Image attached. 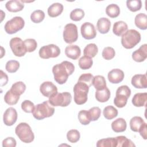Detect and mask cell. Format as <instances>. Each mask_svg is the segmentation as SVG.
Here are the masks:
<instances>
[{"mask_svg": "<svg viewBox=\"0 0 147 147\" xmlns=\"http://www.w3.org/2000/svg\"><path fill=\"white\" fill-rule=\"evenodd\" d=\"M92 85L96 90H102L107 87L106 79L102 75H96L94 77Z\"/></svg>", "mask_w": 147, "mask_h": 147, "instance_id": "26", "label": "cell"}, {"mask_svg": "<svg viewBox=\"0 0 147 147\" xmlns=\"http://www.w3.org/2000/svg\"><path fill=\"white\" fill-rule=\"evenodd\" d=\"M63 5L58 2L53 3L48 9V14L51 17H56L61 14L63 11Z\"/></svg>", "mask_w": 147, "mask_h": 147, "instance_id": "22", "label": "cell"}, {"mask_svg": "<svg viewBox=\"0 0 147 147\" xmlns=\"http://www.w3.org/2000/svg\"><path fill=\"white\" fill-rule=\"evenodd\" d=\"M72 99L71 94L68 92L56 93L49 98V102L53 106L66 107L68 106Z\"/></svg>", "mask_w": 147, "mask_h": 147, "instance_id": "6", "label": "cell"}, {"mask_svg": "<svg viewBox=\"0 0 147 147\" xmlns=\"http://www.w3.org/2000/svg\"><path fill=\"white\" fill-rule=\"evenodd\" d=\"M15 133L20 140L25 143H30L34 139L30 126L25 122L20 123L15 129Z\"/></svg>", "mask_w": 147, "mask_h": 147, "instance_id": "4", "label": "cell"}, {"mask_svg": "<svg viewBox=\"0 0 147 147\" xmlns=\"http://www.w3.org/2000/svg\"><path fill=\"white\" fill-rule=\"evenodd\" d=\"M97 147H117L115 137H109L98 140L96 142Z\"/></svg>", "mask_w": 147, "mask_h": 147, "instance_id": "28", "label": "cell"}, {"mask_svg": "<svg viewBox=\"0 0 147 147\" xmlns=\"http://www.w3.org/2000/svg\"><path fill=\"white\" fill-rule=\"evenodd\" d=\"M25 25V21L21 17L16 16L7 21L5 25V30L9 34H12L20 31Z\"/></svg>", "mask_w": 147, "mask_h": 147, "instance_id": "7", "label": "cell"}, {"mask_svg": "<svg viewBox=\"0 0 147 147\" xmlns=\"http://www.w3.org/2000/svg\"><path fill=\"white\" fill-rule=\"evenodd\" d=\"M78 38V28L75 24L69 23L64 26L63 31V39L66 43L72 44Z\"/></svg>", "mask_w": 147, "mask_h": 147, "instance_id": "9", "label": "cell"}, {"mask_svg": "<svg viewBox=\"0 0 147 147\" xmlns=\"http://www.w3.org/2000/svg\"><path fill=\"white\" fill-rule=\"evenodd\" d=\"M147 77L146 74H136L131 78V83L136 88H147Z\"/></svg>", "mask_w": 147, "mask_h": 147, "instance_id": "15", "label": "cell"}, {"mask_svg": "<svg viewBox=\"0 0 147 147\" xmlns=\"http://www.w3.org/2000/svg\"><path fill=\"white\" fill-rule=\"evenodd\" d=\"M89 88L86 84L80 82H78L75 84L74 87V99L76 104L81 105L84 104L87 101V94Z\"/></svg>", "mask_w": 147, "mask_h": 147, "instance_id": "5", "label": "cell"}, {"mask_svg": "<svg viewBox=\"0 0 147 147\" xmlns=\"http://www.w3.org/2000/svg\"><path fill=\"white\" fill-rule=\"evenodd\" d=\"M124 76L125 75L123 71L118 68L111 70L107 75L109 81L113 84H118L121 82L123 80Z\"/></svg>", "mask_w": 147, "mask_h": 147, "instance_id": "14", "label": "cell"}, {"mask_svg": "<svg viewBox=\"0 0 147 147\" xmlns=\"http://www.w3.org/2000/svg\"><path fill=\"white\" fill-rule=\"evenodd\" d=\"M110 98V91L107 87L102 90H96L95 98L99 102H106Z\"/></svg>", "mask_w": 147, "mask_h": 147, "instance_id": "25", "label": "cell"}, {"mask_svg": "<svg viewBox=\"0 0 147 147\" xmlns=\"http://www.w3.org/2000/svg\"><path fill=\"white\" fill-rule=\"evenodd\" d=\"M13 54L17 57L24 56L27 52L24 41L20 37L12 38L9 42Z\"/></svg>", "mask_w": 147, "mask_h": 147, "instance_id": "10", "label": "cell"}, {"mask_svg": "<svg viewBox=\"0 0 147 147\" xmlns=\"http://www.w3.org/2000/svg\"><path fill=\"white\" fill-rule=\"evenodd\" d=\"M147 58V45H142L132 53V59L136 62H142Z\"/></svg>", "mask_w": 147, "mask_h": 147, "instance_id": "16", "label": "cell"}, {"mask_svg": "<svg viewBox=\"0 0 147 147\" xmlns=\"http://www.w3.org/2000/svg\"><path fill=\"white\" fill-rule=\"evenodd\" d=\"M28 52H32L36 50L37 47V41L33 38H28L24 41Z\"/></svg>", "mask_w": 147, "mask_h": 147, "instance_id": "43", "label": "cell"}, {"mask_svg": "<svg viewBox=\"0 0 147 147\" xmlns=\"http://www.w3.org/2000/svg\"><path fill=\"white\" fill-rule=\"evenodd\" d=\"M40 91L42 95L49 98L57 92V88L52 82L47 81L40 85Z\"/></svg>", "mask_w": 147, "mask_h": 147, "instance_id": "13", "label": "cell"}, {"mask_svg": "<svg viewBox=\"0 0 147 147\" xmlns=\"http://www.w3.org/2000/svg\"><path fill=\"white\" fill-rule=\"evenodd\" d=\"M98 52V47L95 44L91 43L86 46L83 50V53L84 56L89 57H94Z\"/></svg>", "mask_w": 147, "mask_h": 147, "instance_id": "29", "label": "cell"}, {"mask_svg": "<svg viewBox=\"0 0 147 147\" xmlns=\"http://www.w3.org/2000/svg\"><path fill=\"white\" fill-rule=\"evenodd\" d=\"M115 94L123 95L129 98L131 95V90L130 88L126 85L121 86L117 88Z\"/></svg>", "mask_w": 147, "mask_h": 147, "instance_id": "48", "label": "cell"}, {"mask_svg": "<svg viewBox=\"0 0 147 147\" xmlns=\"http://www.w3.org/2000/svg\"><path fill=\"white\" fill-rule=\"evenodd\" d=\"M126 127V122L122 118H118L111 123L112 130L116 133H120L125 131Z\"/></svg>", "mask_w": 147, "mask_h": 147, "instance_id": "21", "label": "cell"}, {"mask_svg": "<svg viewBox=\"0 0 147 147\" xmlns=\"http://www.w3.org/2000/svg\"><path fill=\"white\" fill-rule=\"evenodd\" d=\"M93 64V61L91 57L83 56L79 60V66L82 69H90Z\"/></svg>", "mask_w": 147, "mask_h": 147, "instance_id": "35", "label": "cell"}, {"mask_svg": "<svg viewBox=\"0 0 147 147\" xmlns=\"http://www.w3.org/2000/svg\"><path fill=\"white\" fill-rule=\"evenodd\" d=\"M144 122V119L141 117H133L130 121V127L132 131L138 132Z\"/></svg>", "mask_w": 147, "mask_h": 147, "instance_id": "27", "label": "cell"}, {"mask_svg": "<svg viewBox=\"0 0 147 147\" xmlns=\"http://www.w3.org/2000/svg\"><path fill=\"white\" fill-rule=\"evenodd\" d=\"M75 71L74 65L68 61H63L55 65L52 68V73L55 80L60 84H64L69 75Z\"/></svg>", "mask_w": 147, "mask_h": 147, "instance_id": "1", "label": "cell"}, {"mask_svg": "<svg viewBox=\"0 0 147 147\" xmlns=\"http://www.w3.org/2000/svg\"><path fill=\"white\" fill-rule=\"evenodd\" d=\"M5 7L6 9L10 12H18L21 11L24 9V3H22L21 1L11 0L6 3Z\"/></svg>", "mask_w": 147, "mask_h": 147, "instance_id": "20", "label": "cell"}, {"mask_svg": "<svg viewBox=\"0 0 147 147\" xmlns=\"http://www.w3.org/2000/svg\"><path fill=\"white\" fill-rule=\"evenodd\" d=\"M39 56L44 59L55 58L60 54V49L56 45L51 44L40 48L38 52Z\"/></svg>", "mask_w": 147, "mask_h": 147, "instance_id": "8", "label": "cell"}, {"mask_svg": "<svg viewBox=\"0 0 147 147\" xmlns=\"http://www.w3.org/2000/svg\"><path fill=\"white\" fill-rule=\"evenodd\" d=\"M103 114L106 119H112L118 115V110L113 106H107L104 108Z\"/></svg>", "mask_w": 147, "mask_h": 147, "instance_id": "32", "label": "cell"}, {"mask_svg": "<svg viewBox=\"0 0 147 147\" xmlns=\"http://www.w3.org/2000/svg\"><path fill=\"white\" fill-rule=\"evenodd\" d=\"M26 90V85L22 82H17L14 83L10 88V91L14 94L20 96Z\"/></svg>", "mask_w": 147, "mask_h": 147, "instance_id": "31", "label": "cell"}, {"mask_svg": "<svg viewBox=\"0 0 147 147\" xmlns=\"http://www.w3.org/2000/svg\"><path fill=\"white\" fill-rule=\"evenodd\" d=\"M127 25L123 21H119L115 22L113 25V32L116 36H122L127 30Z\"/></svg>", "mask_w": 147, "mask_h": 147, "instance_id": "23", "label": "cell"}, {"mask_svg": "<svg viewBox=\"0 0 147 147\" xmlns=\"http://www.w3.org/2000/svg\"><path fill=\"white\" fill-rule=\"evenodd\" d=\"M141 41L140 33L135 29L127 30L122 35L121 44L126 49H131Z\"/></svg>", "mask_w": 147, "mask_h": 147, "instance_id": "3", "label": "cell"}, {"mask_svg": "<svg viewBox=\"0 0 147 147\" xmlns=\"http://www.w3.org/2000/svg\"><path fill=\"white\" fill-rule=\"evenodd\" d=\"M128 98L121 94H115V97L114 99V104L117 107L122 108L125 106L127 103Z\"/></svg>", "mask_w": 147, "mask_h": 147, "instance_id": "39", "label": "cell"}, {"mask_svg": "<svg viewBox=\"0 0 147 147\" xmlns=\"http://www.w3.org/2000/svg\"><path fill=\"white\" fill-rule=\"evenodd\" d=\"M84 16V11L79 8L74 9L70 13L69 17L71 20L74 21H80Z\"/></svg>", "mask_w": 147, "mask_h": 147, "instance_id": "41", "label": "cell"}, {"mask_svg": "<svg viewBox=\"0 0 147 147\" xmlns=\"http://www.w3.org/2000/svg\"><path fill=\"white\" fill-rule=\"evenodd\" d=\"M17 145L16 140L11 137H7L2 141L3 147H15Z\"/></svg>", "mask_w": 147, "mask_h": 147, "instance_id": "49", "label": "cell"}, {"mask_svg": "<svg viewBox=\"0 0 147 147\" xmlns=\"http://www.w3.org/2000/svg\"><path fill=\"white\" fill-rule=\"evenodd\" d=\"M93 78H94L93 75L90 73L83 74L81 75L79 78L78 82L84 83L90 87L92 84Z\"/></svg>", "mask_w": 147, "mask_h": 147, "instance_id": "45", "label": "cell"}, {"mask_svg": "<svg viewBox=\"0 0 147 147\" xmlns=\"http://www.w3.org/2000/svg\"><path fill=\"white\" fill-rule=\"evenodd\" d=\"M34 103L29 100H25L21 103V109L25 113H31L34 109Z\"/></svg>", "mask_w": 147, "mask_h": 147, "instance_id": "47", "label": "cell"}, {"mask_svg": "<svg viewBox=\"0 0 147 147\" xmlns=\"http://www.w3.org/2000/svg\"><path fill=\"white\" fill-rule=\"evenodd\" d=\"M17 117L18 115L16 110L11 107H9L5 110L3 114V123L6 126H12L17 121Z\"/></svg>", "mask_w": 147, "mask_h": 147, "instance_id": "12", "label": "cell"}, {"mask_svg": "<svg viewBox=\"0 0 147 147\" xmlns=\"http://www.w3.org/2000/svg\"><path fill=\"white\" fill-rule=\"evenodd\" d=\"M102 55L103 59L107 60H109L114 57L115 55V52L113 48L110 47H107L103 49Z\"/></svg>", "mask_w": 147, "mask_h": 147, "instance_id": "44", "label": "cell"}, {"mask_svg": "<svg viewBox=\"0 0 147 147\" xmlns=\"http://www.w3.org/2000/svg\"><path fill=\"white\" fill-rule=\"evenodd\" d=\"M146 128H147L146 123L145 122H144V123L142 125V126L141 127V128L140 129V130L138 131V132L140 133L141 136L144 140H146V138H147V136H146Z\"/></svg>", "mask_w": 147, "mask_h": 147, "instance_id": "51", "label": "cell"}, {"mask_svg": "<svg viewBox=\"0 0 147 147\" xmlns=\"http://www.w3.org/2000/svg\"><path fill=\"white\" fill-rule=\"evenodd\" d=\"M0 73H1V78H0L1 86L2 87V86L6 85L7 83V82H8V76L2 70L0 71Z\"/></svg>", "mask_w": 147, "mask_h": 147, "instance_id": "50", "label": "cell"}, {"mask_svg": "<svg viewBox=\"0 0 147 147\" xmlns=\"http://www.w3.org/2000/svg\"><path fill=\"white\" fill-rule=\"evenodd\" d=\"M45 18V13L42 10H37L32 12L30 15L31 21L36 24L41 22Z\"/></svg>", "mask_w": 147, "mask_h": 147, "instance_id": "38", "label": "cell"}, {"mask_svg": "<svg viewBox=\"0 0 147 147\" xmlns=\"http://www.w3.org/2000/svg\"><path fill=\"white\" fill-rule=\"evenodd\" d=\"M91 121H95L99 119L101 114V110L99 107H93L88 110Z\"/></svg>", "mask_w": 147, "mask_h": 147, "instance_id": "46", "label": "cell"}, {"mask_svg": "<svg viewBox=\"0 0 147 147\" xmlns=\"http://www.w3.org/2000/svg\"><path fill=\"white\" fill-rule=\"evenodd\" d=\"M78 117L80 123L83 125H88L91 121L88 111L85 110H80L78 113Z\"/></svg>", "mask_w": 147, "mask_h": 147, "instance_id": "37", "label": "cell"}, {"mask_svg": "<svg viewBox=\"0 0 147 147\" xmlns=\"http://www.w3.org/2000/svg\"><path fill=\"white\" fill-rule=\"evenodd\" d=\"M136 26L141 30L147 29V16L145 13H139L136 15L134 19Z\"/></svg>", "mask_w": 147, "mask_h": 147, "instance_id": "24", "label": "cell"}, {"mask_svg": "<svg viewBox=\"0 0 147 147\" xmlns=\"http://www.w3.org/2000/svg\"><path fill=\"white\" fill-rule=\"evenodd\" d=\"M115 138L117 141V146L128 147L136 146L130 140L127 138L125 136H119L116 137Z\"/></svg>", "mask_w": 147, "mask_h": 147, "instance_id": "34", "label": "cell"}, {"mask_svg": "<svg viewBox=\"0 0 147 147\" xmlns=\"http://www.w3.org/2000/svg\"><path fill=\"white\" fill-rule=\"evenodd\" d=\"M80 32L82 37L86 40L94 38L96 36V32L94 25L90 22H84L80 27Z\"/></svg>", "mask_w": 147, "mask_h": 147, "instance_id": "11", "label": "cell"}, {"mask_svg": "<svg viewBox=\"0 0 147 147\" xmlns=\"http://www.w3.org/2000/svg\"><path fill=\"white\" fill-rule=\"evenodd\" d=\"M20 68V63L14 60L8 61L5 65L6 70L9 73H14L17 71Z\"/></svg>", "mask_w": 147, "mask_h": 147, "instance_id": "42", "label": "cell"}, {"mask_svg": "<svg viewBox=\"0 0 147 147\" xmlns=\"http://www.w3.org/2000/svg\"><path fill=\"white\" fill-rule=\"evenodd\" d=\"M19 99L20 96L13 93L10 90L6 92L4 96V100L5 103L9 105H14L17 104Z\"/></svg>", "mask_w": 147, "mask_h": 147, "instance_id": "33", "label": "cell"}, {"mask_svg": "<svg viewBox=\"0 0 147 147\" xmlns=\"http://www.w3.org/2000/svg\"><path fill=\"white\" fill-rule=\"evenodd\" d=\"M106 13L110 18L117 17L120 14L119 7L114 3L109 5L106 8Z\"/></svg>", "mask_w": 147, "mask_h": 147, "instance_id": "30", "label": "cell"}, {"mask_svg": "<svg viewBox=\"0 0 147 147\" xmlns=\"http://www.w3.org/2000/svg\"><path fill=\"white\" fill-rule=\"evenodd\" d=\"M147 100L146 92H139L136 94L132 98V103L136 107H142L146 105Z\"/></svg>", "mask_w": 147, "mask_h": 147, "instance_id": "19", "label": "cell"}, {"mask_svg": "<svg viewBox=\"0 0 147 147\" xmlns=\"http://www.w3.org/2000/svg\"><path fill=\"white\" fill-rule=\"evenodd\" d=\"M126 6L130 11L136 12L140 10L142 7V2L141 0H127Z\"/></svg>", "mask_w": 147, "mask_h": 147, "instance_id": "36", "label": "cell"}, {"mask_svg": "<svg viewBox=\"0 0 147 147\" xmlns=\"http://www.w3.org/2000/svg\"><path fill=\"white\" fill-rule=\"evenodd\" d=\"M111 26L110 21L105 17L99 18L96 23L98 30L102 34H106L109 32Z\"/></svg>", "mask_w": 147, "mask_h": 147, "instance_id": "18", "label": "cell"}, {"mask_svg": "<svg viewBox=\"0 0 147 147\" xmlns=\"http://www.w3.org/2000/svg\"><path fill=\"white\" fill-rule=\"evenodd\" d=\"M80 137L79 131L76 129H72L69 130L67 133V138L69 142L71 143H75L78 142Z\"/></svg>", "mask_w": 147, "mask_h": 147, "instance_id": "40", "label": "cell"}, {"mask_svg": "<svg viewBox=\"0 0 147 147\" xmlns=\"http://www.w3.org/2000/svg\"><path fill=\"white\" fill-rule=\"evenodd\" d=\"M65 54L68 57L73 60H76L80 56L81 50L79 47L76 45H70L66 47Z\"/></svg>", "mask_w": 147, "mask_h": 147, "instance_id": "17", "label": "cell"}, {"mask_svg": "<svg viewBox=\"0 0 147 147\" xmlns=\"http://www.w3.org/2000/svg\"><path fill=\"white\" fill-rule=\"evenodd\" d=\"M55 112V109L49 103V100L44 101L37 105L32 112L33 117L37 120H42L45 118L52 116Z\"/></svg>", "mask_w": 147, "mask_h": 147, "instance_id": "2", "label": "cell"}]
</instances>
